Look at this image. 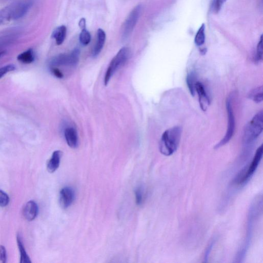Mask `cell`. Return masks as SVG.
<instances>
[{
	"label": "cell",
	"mask_w": 263,
	"mask_h": 263,
	"mask_svg": "<svg viewBox=\"0 0 263 263\" xmlns=\"http://www.w3.org/2000/svg\"><path fill=\"white\" fill-rule=\"evenodd\" d=\"M182 135L180 126L167 130L163 134L159 142V150L162 155L169 156L174 154L179 147Z\"/></svg>",
	"instance_id": "cell-1"
},
{
	"label": "cell",
	"mask_w": 263,
	"mask_h": 263,
	"mask_svg": "<svg viewBox=\"0 0 263 263\" xmlns=\"http://www.w3.org/2000/svg\"><path fill=\"white\" fill-rule=\"evenodd\" d=\"M32 5V0H22L8 5L0 11V19L3 21L19 20L27 15Z\"/></svg>",
	"instance_id": "cell-2"
},
{
	"label": "cell",
	"mask_w": 263,
	"mask_h": 263,
	"mask_svg": "<svg viewBox=\"0 0 263 263\" xmlns=\"http://www.w3.org/2000/svg\"><path fill=\"white\" fill-rule=\"evenodd\" d=\"M263 129V112L254 116L246 126L244 133V140L246 143H250L256 140L261 135Z\"/></svg>",
	"instance_id": "cell-3"
},
{
	"label": "cell",
	"mask_w": 263,
	"mask_h": 263,
	"mask_svg": "<svg viewBox=\"0 0 263 263\" xmlns=\"http://www.w3.org/2000/svg\"><path fill=\"white\" fill-rule=\"evenodd\" d=\"M129 56L130 49L128 47H123L119 51L108 68L104 79L105 86H107L115 73L128 61Z\"/></svg>",
	"instance_id": "cell-4"
},
{
	"label": "cell",
	"mask_w": 263,
	"mask_h": 263,
	"mask_svg": "<svg viewBox=\"0 0 263 263\" xmlns=\"http://www.w3.org/2000/svg\"><path fill=\"white\" fill-rule=\"evenodd\" d=\"M226 108L228 115V128L227 131L223 139L220 141L216 146L217 149L222 147L230 141L233 137L235 131V122L234 112L232 108V96H229L226 100Z\"/></svg>",
	"instance_id": "cell-5"
},
{
	"label": "cell",
	"mask_w": 263,
	"mask_h": 263,
	"mask_svg": "<svg viewBox=\"0 0 263 263\" xmlns=\"http://www.w3.org/2000/svg\"><path fill=\"white\" fill-rule=\"evenodd\" d=\"M79 56L80 50L76 48L71 53L62 54L54 57L50 61V66L52 67L76 66L79 62Z\"/></svg>",
	"instance_id": "cell-6"
},
{
	"label": "cell",
	"mask_w": 263,
	"mask_h": 263,
	"mask_svg": "<svg viewBox=\"0 0 263 263\" xmlns=\"http://www.w3.org/2000/svg\"><path fill=\"white\" fill-rule=\"evenodd\" d=\"M263 147L261 145L257 150L252 162L248 168V170L241 173L237 177L236 182L238 185H242L250 179V178L256 172L263 156Z\"/></svg>",
	"instance_id": "cell-7"
},
{
	"label": "cell",
	"mask_w": 263,
	"mask_h": 263,
	"mask_svg": "<svg viewBox=\"0 0 263 263\" xmlns=\"http://www.w3.org/2000/svg\"><path fill=\"white\" fill-rule=\"evenodd\" d=\"M141 10V5H139L135 7L125 20L123 25L122 32L124 38L128 37L133 31L139 18Z\"/></svg>",
	"instance_id": "cell-8"
},
{
	"label": "cell",
	"mask_w": 263,
	"mask_h": 263,
	"mask_svg": "<svg viewBox=\"0 0 263 263\" xmlns=\"http://www.w3.org/2000/svg\"><path fill=\"white\" fill-rule=\"evenodd\" d=\"M196 92H197L199 96L201 108L203 111H206L210 105V99L205 87L200 82H197L196 83Z\"/></svg>",
	"instance_id": "cell-9"
},
{
	"label": "cell",
	"mask_w": 263,
	"mask_h": 263,
	"mask_svg": "<svg viewBox=\"0 0 263 263\" xmlns=\"http://www.w3.org/2000/svg\"><path fill=\"white\" fill-rule=\"evenodd\" d=\"M74 199V191L69 186H65L61 191L60 203L63 208L66 209L70 207L72 205Z\"/></svg>",
	"instance_id": "cell-10"
},
{
	"label": "cell",
	"mask_w": 263,
	"mask_h": 263,
	"mask_svg": "<svg viewBox=\"0 0 263 263\" xmlns=\"http://www.w3.org/2000/svg\"><path fill=\"white\" fill-rule=\"evenodd\" d=\"M38 213V207L35 201H28L24 206L23 214L25 219L29 221H32L35 219Z\"/></svg>",
	"instance_id": "cell-11"
},
{
	"label": "cell",
	"mask_w": 263,
	"mask_h": 263,
	"mask_svg": "<svg viewBox=\"0 0 263 263\" xmlns=\"http://www.w3.org/2000/svg\"><path fill=\"white\" fill-rule=\"evenodd\" d=\"M64 137L67 143L72 148H77L78 145V137L77 131L72 127L67 128L64 131Z\"/></svg>",
	"instance_id": "cell-12"
},
{
	"label": "cell",
	"mask_w": 263,
	"mask_h": 263,
	"mask_svg": "<svg viewBox=\"0 0 263 263\" xmlns=\"http://www.w3.org/2000/svg\"><path fill=\"white\" fill-rule=\"evenodd\" d=\"M62 155V152L61 151L57 150L53 152L47 165V169L49 172L53 173L57 170L60 166Z\"/></svg>",
	"instance_id": "cell-13"
},
{
	"label": "cell",
	"mask_w": 263,
	"mask_h": 263,
	"mask_svg": "<svg viewBox=\"0 0 263 263\" xmlns=\"http://www.w3.org/2000/svg\"><path fill=\"white\" fill-rule=\"evenodd\" d=\"M106 39V35L104 30L99 29L97 31V40L96 44L93 49L92 54L93 56H97L103 49Z\"/></svg>",
	"instance_id": "cell-14"
},
{
	"label": "cell",
	"mask_w": 263,
	"mask_h": 263,
	"mask_svg": "<svg viewBox=\"0 0 263 263\" xmlns=\"http://www.w3.org/2000/svg\"><path fill=\"white\" fill-rule=\"evenodd\" d=\"M66 32L67 29L64 25H62L54 30L52 37L55 39L57 45L60 46L63 43L66 38Z\"/></svg>",
	"instance_id": "cell-15"
},
{
	"label": "cell",
	"mask_w": 263,
	"mask_h": 263,
	"mask_svg": "<svg viewBox=\"0 0 263 263\" xmlns=\"http://www.w3.org/2000/svg\"><path fill=\"white\" fill-rule=\"evenodd\" d=\"M17 59L20 62L24 64L31 63L35 59V55L31 49H29L18 55Z\"/></svg>",
	"instance_id": "cell-16"
},
{
	"label": "cell",
	"mask_w": 263,
	"mask_h": 263,
	"mask_svg": "<svg viewBox=\"0 0 263 263\" xmlns=\"http://www.w3.org/2000/svg\"><path fill=\"white\" fill-rule=\"evenodd\" d=\"M17 243H18V248L20 253V263H31L30 257L25 251L24 245L21 239V237L19 234H18L16 237Z\"/></svg>",
	"instance_id": "cell-17"
},
{
	"label": "cell",
	"mask_w": 263,
	"mask_h": 263,
	"mask_svg": "<svg viewBox=\"0 0 263 263\" xmlns=\"http://www.w3.org/2000/svg\"><path fill=\"white\" fill-rule=\"evenodd\" d=\"M263 87L253 89L249 94V98L256 103H260L263 101Z\"/></svg>",
	"instance_id": "cell-18"
},
{
	"label": "cell",
	"mask_w": 263,
	"mask_h": 263,
	"mask_svg": "<svg viewBox=\"0 0 263 263\" xmlns=\"http://www.w3.org/2000/svg\"><path fill=\"white\" fill-rule=\"evenodd\" d=\"M205 26L204 24H202L199 30L195 37V43L198 46H201L205 43Z\"/></svg>",
	"instance_id": "cell-19"
},
{
	"label": "cell",
	"mask_w": 263,
	"mask_h": 263,
	"mask_svg": "<svg viewBox=\"0 0 263 263\" xmlns=\"http://www.w3.org/2000/svg\"><path fill=\"white\" fill-rule=\"evenodd\" d=\"M196 76L193 73H190L187 77H186V83L191 95L194 96L196 93Z\"/></svg>",
	"instance_id": "cell-20"
},
{
	"label": "cell",
	"mask_w": 263,
	"mask_h": 263,
	"mask_svg": "<svg viewBox=\"0 0 263 263\" xmlns=\"http://www.w3.org/2000/svg\"><path fill=\"white\" fill-rule=\"evenodd\" d=\"M79 40L81 44L83 46H87L90 43L91 36L90 33L87 30V29L81 30Z\"/></svg>",
	"instance_id": "cell-21"
},
{
	"label": "cell",
	"mask_w": 263,
	"mask_h": 263,
	"mask_svg": "<svg viewBox=\"0 0 263 263\" xmlns=\"http://www.w3.org/2000/svg\"><path fill=\"white\" fill-rule=\"evenodd\" d=\"M15 66L14 64L7 65L0 68V79L8 73L15 71Z\"/></svg>",
	"instance_id": "cell-22"
},
{
	"label": "cell",
	"mask_w": 263,
	"mask_h": 263,
	"mask_svg": "<svg viewBox=\"0 0 263 263\" xmlns=\"http://www.w3.org/2000/svg\"><path fill=\"white\" fill-rule=\"evenodd\" d=\"M10 199L8 195L2 190H0V207H6L9 203Z\"/></svg>",
	"instance_id": "cell-23"
},
{
	"label": "cell",
	"mask_w": 263,
	"mask_h": 263,
	"mask_svg": "<svg viewBox=\"0 0 263 263\" xmlns=\"http://www.w3.org/2000/svg\"><path fill=\"white\" fill-rule=\"evenodd\" d=\"M227 1V0H213L212 7H213L214 11L216 13H218Z\"/></svg>",
	"instance_id": "cell-24"
},
{
	"label": "cell",
	"mask_w": 263,
	"mask_h": 263,
	"mask_svg": "<svg viewBox=\"0 0 263 263\" xmlns=\"http://www.w3.org/2000/svg\"><path fill=\"white\" fill-rule=\"evenodd\" d=\"M263 36H261L260 40L257 46V61L260 62L263 58Z\"/></svg>",
	"instance_id": "cell-25"
},
{
	"label": "cell",
	"mask_w": 263,
	"mask_h": 263,
	"mask_svg": "<svg viewBox=\"0 0 263 263\" xmlns=\"http://www.w3.org/2000/svg\"><path fill=\"white\" fill-rule=\"evenodd\" d=\"M135 198L137 204L141 205L143 200V193L141 189L138 188L135 191Z\"/></svg>",
	"instance_id": "cell-26"
},
{
	"label": "cell",
	"mask_w": 263,
	"mask_h": 263,
	"mask_svg": "<svg viewBox=\"0 0 263 263\" xmlns=\"http://www.w3.org/2000/svg\"><path fill=\"white\" fill-rule=\"evenodd\" d=\"M7 256L6 249L2 245H0V261L5 263L6 262Z\"/></svg>",
	"instance_id": "cell-27"
},
{
	"label": "cell",
	"mask_w": 263,
	"mask_h": 263,
	"mask_svg": "<svg viewBox=\"0 0 263 263\" xmlns=\"http://www.w3.org/2000/svg\"><path fill=\"white\" fill-rule=\"evenodd\" d=\"M50 70L57 78L61 79L63 77L64 75L63 73L60 70H59L58 68L55 67H51Z\"/></svg>",
	"instance_id": "cell-28"
},
{
	"label": "cell",
	"mask_w": 263,
	"mask_h": 263,
	"mask_svg": "<svg viewBox=\"0 0 263 263\" xmlns=\"http://www.w3.org/2000/svg\"><path fill=\"white\" fill-rule=\"evenodd\" d=\"M213 246H214V243L213 242L209 245V247L207 249L206 251L205 255V262H207V260L208 258V256L209 255L210 252L212 248H213Z\"/></svg>",
	"instance_id": "cell-29"
},
{
	"label": "cell",
	"mask_w": 263,
	"mask_h": 263,
	"mask_svg": "<svg viewBox=\"0 0 263 263\" xmlns=\"http://www.w3.org/2000/svg\"><path fill=\"white\" fill-rule=\"evenodd\" d=\"M79 27L81 30L86 29V21L84 18H82L79 23Z\"/></svg>",
	"instance_id": "cell-30"
},
{
	"label": "cell",
	"mask_w": 263,
	"mask_h": 263,
	"mask_svg": "<svg viewBox=\"0 0 263 263\" xmlns=\"http://www.w3.org/2000/svg\"><path fill=\"white\" fill-rule=\"evenodd\" d=\"M3 22V21L1 20V19H0V24H1Z\"/></svg>",
	"instance_id": "cell-31"
}]
</instances>
